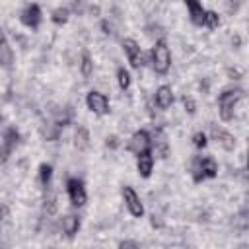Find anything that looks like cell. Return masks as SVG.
<instances>
[{
	"label": "cell",
	"instance_id": "obj_14",
	"mask_svg": "<svg viewBox=\"0 0 249 249\" xmlns=\"http://www.w3.org/2000/svg\"><path fill=\"white\" fill-rule=\"evenodd\" d=\"M78 230H80V218H78V216L68 214V216L62 218V231H64L68 237H72Z\"/></svg>",
	"mask_w": 249,
	"mask_h": 249
},
{
	"label": "cell",
	"instance_id": "obj_11",
	"mask_svg": "<svg viewBox=\"0 0 249 249\" xmlns=\"http://www.w3.org/2000/svg\"><path fill=\"white\" fill-rule=\"evenodd\" d=\"M185 4H187V8H189V14H191V21L195 23V25H202V21H204V8L198 4V0H183Z\"/></svg>",
	"mask_w": 249,
	"mask_h": 249
},
{
	"label": "cell",
	"instance_id": "obj_27",
	"mask_svg": "<svg viewBox=\"0 0 249 249\" xmlns=\"http://www.w3.org/2000/svg\"><path fill=\"white\" fill-rule=\"evenodd\" d=\"M101 27H103V33H107V35L111 33V25H109L107 21H103V23H101Z\"/></svg>",
	"mask_w": 249,
	"mask_h": 249
},
{
	"label": "cell",
	"instance_id": "obj_24",
	"mask_svg": "<svg viewBox=\"0 0 249 249\" xmlns=\"http://www.w3.org/2000/svg\"><path fill=\"white\" fill-rule=\"evenodd\" d=\"M105 144H107V146H111V148H117V146H119V138H117V136H109Z\"/></svg>",
	"mask_w": 249,
	"mask_h": 249
},
{
	"label": "cell",
	"instance_id": "obj_12",
	"mask_svg": "<svg viewBox=\"0 0 249 249\" xmlns=\"http://www.w3.org/2000/svg\"><path fill=\"white\" fill-rule=\"evenodd\" d=\"M156 103L160 109H167L173 103V91L169 86H160L156 89Z\"/></svg>",
	"mask_w": 249,
	"mask_h": 249
},
{
	"label": "cell",
	"instance_id": "obj_25",
	"mask_svg": "<svg viewBox=\"0 0 249 249\" xmlns=\"http://www.w3.org/2000/svg\"><path fill=\"white\" fill-rule=\"evenodd\" d=\"M119 245H121V247H138V243H136V241H121Z\"/></svg>",
	"mask_w": 249,
	"mask_h": 249
},
{
	"label": "cell",
	"instance_id": "obj_17",
	"mask_svg": "<svg viewBox=\"0 0 249 249\" xmlns=\"http://www.w3.org/2000/svg\"><path fill=\"white\" fill-rule=\"evenodd\" d=\"M202 25H206V27H210V29L218 27V25H220V16H218L216 12H212V10H206V12H204V21H202Z\"/></svg>",
	"mask_w": 249,
	"mask_h": 249
},
{
	"label": "cell",
	"instance_id": "obj_8",
	"mask_svg": "<svg viewBox=\"0 0 249 249\" xmlns=\"http://www.w3.org/2000/svg\"><path fill=\"white\" fill-rule=\"evenodd\" d=\"M66 191H68V196H70V202L72 206H84L86 204V189H84V183L80 179H68L66 183Z\"/></svg>",
	"mask_w": 249,
	"mask_h": 249
},
{
	"label": "cell",
	"instance_id": "obj_19",
	"mask_svg": "<svg viewBox=\"0 0 249 249\" xmlns=\"http://www.w3.org/2000/svg\"><path fill=\"white\" fill-rule=\"evenodd\" d=\"M80 70H82V76H89L91 74V70H93V62H91V56L88 54V53H84L82 54V62H80Z\"/></svg>",
	"mask_w": 249,
	"mask_h": 249
},
{
	"label": "cell",
	"instance_id": "obj_13",
	"mask_svg": "<svg viewBox=\"0 0 249 249\" xmlns=\"http://www.w3.org/2000/svg\"><path fill=\"white\" fill-rule=\"evenodd\" d=\"M152 167H154V158L150 152H144L138 156V161H136V169L140 173V177H150L152 173Z\"/></svg>",
	"mask_w": 249,
	"mask_h": 249
},
{
	"label": "cell",
	"instance_id": "obj_18",
	"mask_svg": "<svg viewBox=\"0 0 249 249\" xmlns=\"http://www.w3.org/2000/svg\"><path fill=\"white\" fill-rule=\"evenodd\" d=\"M117 82H119V88L121 89H128V86H130V74L123 66L117 70Z\"/></svg>",
	"mask_w": 249,
	"mask_h": 249
},
{
	"label": "cell",
	"instance_id": "obj_29",
	"mask_svg": "<svg viewBox=\"0 0 249 249\" xmlns=\"http://www.w3.org/2000/svg\"><path fill=\"white\" fill-rule=\"evenodd\" d=\"M6 41V35H4V29H2V25H0V43H4Z\"/></svg>",
	"mask_w": 249,
	"mask_h": 249
},
{
	"label": "cell",
	"instance_id": "obj_1",
	"mask_svg": "<svg viewBox=\"0 0 249 249\" xmlns=\"http://www.w3.org/2000/svg\"><path fill=\"white\" fill-rule=\"evenodd\" d=\"M243 97V89L235 88V89H226L220 99H218V109H220V117L224 121H230L233 119V109L237 105V101Z\"/></svg>",
	"mask_w": 249,
	"mask_h": 249
},
{
	"label": "cell",
	"instance_id": "obj_21",
	"mask_svg": "<svg viewBox=\"0 0 249 249\" xmlns=\"http://www.w3.org/2000/svg\"><path fill=\"white\" fill-rule=\"evenodd\" d=\"M68 14H70V12H68V8H56V10L53 12V16H51V18H53V21H54V23H58V25H60V23H66V21H68Z\"/></svg>",
	"mask_w": 249,
	"mask_h": 249
},
{
	"label": "cell",
	"instance_id": "obj_16",
	"mask_svg": "<svg viewBox=\"0 0 249 249\" xmlns=\"http://www.w3.org/2000/svg\"><path fill=\"white\" fill-rule=\"evenodd\" d=\"M12 62H14V53H12L10 45L4 41V43H0V66L2 68H10Z\"/></svg>",
	"mask_w": 249,
	"mask_h": 249
},
{
	"label": "cell",
	"instance_id": "obj_15",
	"mask_svg": "<svg viewBox=\"0 0 249 249\" xmlns=\"http://www.w3.org/2000/svg\"><path fill=\"white\" fill-rule=\"evenodd\" d=\"M74 146L78 150H86L89 146V132L86 126H78L76 128V134H74Z\"/></svg>",
	"mask_w": 249,
	"mask_h": 249
},
{
	"label": "cell",
	"instance_id": "obj_5",
	"mask_svg": "<svg viewBox=\"0 0 249 249\" xmlns=\"http://www.w3.org/2000/svg\"><path fill=\"white\" fill-rule=\"evenodd\" d=\"M150 146H152V140H150V134L146 130H136L128 140V150L136 156L150 152Z\"/></svg>",
	"mask_w": 249,
	"mask_h": 249
},
{
	"label": "cell",
	"instance_id": "obj_23",
	"mask_svg": "<svg viewBox=\"0 0 249 249\" xmlns=\"http://www.w3.org/2000/svg\"><path fill=\"white\" fill-rule=\"evenodd\" d=\"M183 107H185V111L191 113V115L196 111V103H195L191 97H183Z\"/></svg>",
	"mask_w": 249,
	"mask_h": 249
},
{
	"label": "cell",
	"instance_id": "obj_26",
	"mask_svg": "<svg viewBox=\"0 0 249 249\" xmlns=\"http://www.w3.org/2000/svg\"><path fill=\"white\" fill-rule=\"evenodd\" d=\"M239 4H241V0H230V10L235 12V10L239 8Z\"/></svg>",
	"mask_w": 249,
	"mask_h": 249
},
{
	"label": "cell",
	"instance_id": "obj_4",
	"mask_svg": "<svg viewBox=\"0 0 249 249\" xmlns=\"http://www.w3.org/2000/svg\"><path fill=\"white\" fill-rule=\"evenodd\" d=\"M123 198H124V204H126L128 212H130L134 218H142V214H144V206H142L140 196L136 195V191H134L132 187H128V185L123 187Z\"/></svg>",
	"mask_w": 249,
	"mask_h": 249
},
{
	"label": "cell",
	"instance_id": "obj_7",
	"mask_svg": "<svg viewBox=\"0 0 249 249\" xmlns=\"http://www.w3.org/2000/svg\"><path fill=\"white\" fill-rule=\"evenodd\" d=\"M123 49H124V53H126V56H128L130 66L136 68V70H140V68L144 66V56H142V51H140L138 43H136L134 39H124V41H123Z\"/></svg>",
	"mask_w": 249,
	"mask_h": 249
},
{
	"label": "cell",
	"instance_id": "obj_22",
	"mask_svg": "<svg viewBox=\"0 0 249 249\" xmlns=\"http://www.w3.org/2000/svg\"><path fill=\"white\" fill-rule=\"evenodd\" d=\"M193 144H195L196 148H204V146L208 144L206 134H204V132H195V134H193Z\"/></svg>",
	"mask_w": 249,
	"mask_h": 249
},
{
	"label": "cell",
	"instance_id": "obj_20",
	"mask_svg": "<svg viewBox=\"0 0 249 249\" xmlns=\"http://www.w3.org/2000/svg\"><path fill=\"white\" fill-rule=\"evenodd\" d=\"M51 177H53V167L49 163H41L39 165V179H41V183L43 185H49Z\"/></svg>",
	"mask_w": 249,
	"mask_h": 249
},
{
	"label": "cell",
	"instance_id": "obj_28",
	"mask_svg": "<svg viewBox=\"0 0 249 249\" xmlns=\"http://www.w3.org/2000/svg\"><path fill=\"white\" fill-rule=\"evenodd\" d=\"M6 214H8V208H6V206H2V208H0V220H2Z\"/></svg>",
	"mask_w": 249,
	"mask_h": 249
},
{
	"label": "cell",
	"instance_id": "obj_9",
	"mask_svg": "<svg viewBox=\"0 0 249 249\" xmlns=\"http://www.w3.org/2000/svg\"><path fill=\"white\" fill-rule=\"evenodd\" d=\"M210 134H212V138H214V140H216L224 150H233V148H235V136H233V134H230L228 130L218 128V126H214V124H212Z\"/></svg>",
	"mask_w": 249,
	"mask_h": 249
},
{
	"label": "cell",
	"instance_id": "obj_6",
	"mask_svg": "<svg viewBox=\"0 0 249 249\" xmlns=\"http://www.w3.org/2000/svg\"><path fill=\"white\" fill-rule=\"evenodd\" d=\"M218 165L212 158H198L195 161V181H200L204 177H216Z\"/></svg>",
	"mask_w": 249,
	"mask_h": 249
},
{
	"label": "cell",
	"instance_id": "obj_3",
	"mask_svg": "<svg viewBox=\"0 0 249 249\" xmlns=\"http://www.w3.org/2000/svg\"><path fill=\"white\" fill-rule=\"evenodd\" d=\"M86 103H88V109L93 111L95 115H107L109 113V99L101 91H95V89L89 91L86 97Z\"/></svg>",
	"mask_w": 249,
	"mask_h": 249
},
{
	"label": "cell",
	"instance_id": "obj_10",
	"mask_svg": "<svg viewBox=\"0 0 249 249\" xmlns=\"http://www.w3.org/2000/svg\"><path fill=\"white\" fill-rule=\"evenodd\" d=\"M21 21H23L27 27L35 29V27L41 23V10H39V6H37V4H29V6L21 12Z\"/></svg>",
	"mask_w": 249,
	"mask_h": 249
},
{
	"label": "cell",
	"instance_id": "obj_2",
	"mask_svg": "<svg viewBox=\"0 0 249 249\" xmlns=\"http://www.w3.org/2000/svg\"><path fill=\"white\" fill-rule=\"evenodd\" d=\"M152 62H154V70L158 74H165L171 66V54H169V47L165 43V39L156 41L154 49H152Z\"/></svg>",
	"mask_w": 249,
	"mask_h": 249
}]
</instances>
